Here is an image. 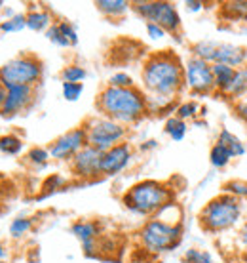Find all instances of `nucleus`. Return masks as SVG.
<instances>
[{"label": "nucleus", "instance_id": "nucleus-1", "mask_svg": "<svg viewBox=\"0 0 247 263\" xmlns=\"http://www.w3.org/2000/svg\"><path fill=\"white\" fill-rule=\"evenodd\" d=\"M147 101H158V109H166V105L173 107V99L184 88V72L179 55L169 50L150 53L143 63L141 71Z\"/></svg>", "mask_w": 247, "mask_h": 263}, {"label": "nucleus", "instance_id": "nucleus-2", "mask_svg": "<svg viewBox=\"0 0 247 263\" xmlns=\"http://www.w3.org/2000/svg\"><path fill=\"white\" fill-rule=\"evenodd\" d=\"M101 117L114 120L118 124H135L149 112L147 93L139 88H114L105 86L95 101Z\"/></svg>", "mask_w": 247, "mask_h": 263}, {"label": "nucleus", "instance_id": "nucleus-3", "mask_svg": "<svg viewBox=\"0 0 247 263\" xmlns=\"http://www.w3.org/2000/svg\"><path fill=\"white\" fill-rule=\"evenodd\" d=\"M171 198H173V193L166 183L156 181V179H145V181L131 185L123 193L122 202L128 210L137 216L154 217L168 204H171Z\"/></svg>", "mask_w": 247, "mask_h": 263}, {"label": "nucleus", "instance_id": "nucleus-4", "mask_svg": "<svg viewBox=\"0 0 247 263\" xmlns=\"http://www.w3.org/2000/svg\"><path fill=\"white\" fill-rule=\"evenodd\" d=\"M182 238V225L175 219L154 216L139 231V242L152 256L177 248Z\"/></svg>", "mask_w": 247, "mask_h": 263}, {"label": "nucleus", "instance_id": "nucleus-5", "mask_svg": "<svg viewBox=\"0 0 247 263\" xmlns=\"http://www.w3.org/2000/svg\"><path fill=\"white\" fill-rule=\"evenodd\" d=\"M198 219L202 229L209 233H222L232 229L241 219V200L221 193L200 210Z\"/></svg>", "mask_w": 247, "mask_h": 263}, {"label": "nucleus", "instance_id": "nucleus-6", "mask_svg": "<svg viewBox=\"0 0 247 263\" xmlns=\"http://www.w3.org/2000/svg\"><path fill=\"white\" fill-rule=\"evenodd\" d=\"M42 61L33 53H21L0 67V84L10 86H36L42 79Z\"/></svg>", "mask_w": 247, "mask_h": 263}, {"label": "nucleus", "instance_id": "nucleus-7", "mask_svg": "<svg viewBox=\"0 0 247 263\" xmlns=\"http://www.w3.org/2000/svg\"><path fill=\"white\" fill-rule=\"evenodd\" d=\"M82 128L86 130L88 145L101 153L123 143V139L128 136L126 126L118 124V122L107 119V117H91L82 124Z\"/></svg>", "mask_w": 247, "mask_h": 263}, {"label": "nucleus", "instance_id": "nucleus-8", "mask_svg": "<svg viewBox=\"0 0 247 263\" xmlns=\"http://www.w3.org/2000/svg\"><path fill=\"white\" fill-rule=\"evenodd\" d=\"M131 10L145 20V23H156L168 31V34H177L181 31V15L173 2L163 0H135Z\"/></svg>", "mask_w": 247, "mask_h": 263}, {"label": "nucleus", "instance_id": "nucleus-9", "mask_svg": "<svg viewBox=\"0 0 247 263\" xmlns=\"http://www.w3.org/2000/svg\"><path fill=\"white\" fill-rule=\"evenodd\" d=\"M182 72H184V88H189L196 96H208V93L217 92L213 80V69L208 61H202L190 55L189 60L182 63Z\"/></svg>", "mask_w": 247, "mask_h": 263}, {"label": "nucleus", "instance_id": "nucleus-10", "mask_svg": "<svg viewBox=\"0 0 247 263\" xmlns=\"http://www.w3.org/2000/svg\"><path fill=\"white\" fill-rule=\"evenodd\" d=\"M86 145H88L86 130L82 126H78V128H72V130L65 132L63 136L53 139L48 147V151H50V157L55 160H69L71 162Z\"/></svg>", "mask_w": 247, "mask_h": 263}, {"label": "nucleus", "instance_id": "nucleus-11", "mask_svg": "<svg viewBox=\"0 0 247 263\" xmlns=\"http://www.w3.org/2000/svg\"><path fill=\"white\" fill-rule=\"evenodd\" d=\"M101 158L103 153L86 145L84 149L71 160V172L80 179H95L101 176Z\"/></svg>", "mask_w": 247, "mask_h": 263}, {"label": "nucleus", "instance_id": "nucleus-12", "mask_svg": "<svg viewBox=\"0 0 247 263\" xmlns=\"http://www.w3.org/2000/svg\"><path fill=\"white\" fill-rule=\"evenodd\" d=\"M6 90V101H4V105L0 109V117H4V119L17 117L19 112L27 111L31 107V103L34 101L33 86H10Z\"/></svg>", "mask_w": 247, "mask_h": 263}, {"label": "nucleus", "instance_id": "nucleus-13", "mask_svg": "<svg viewBox=\"0 0 247 263\" xmlns=\"http://www.w3.org/2000/svg\"><path fill=\"white\" fill-rule=\"evenodd\" d=\"M131 158H133V149H131V145L128 141L105 151L103 158H101V176H116V174H120V172L130 166Z\"/></svg>", "mask_w": 247, "mask_h": 263}, {"label": "nucleus", "instance_id": "nucleus-14", "mask_svg": "<svg viewBox=\"0 0 247 263\" xmlns=\"http://www.w3.org/2000/svg\"><path fill=\"white\" fill-rule=\"evenodd\" d=\"M71 233L82 242V250L86 256L97 254V238H99V225L90 219H78L71 225Z\"/></svg>", "mask_w": 247, "mask_h": 263}, {"label": "nucleus", "instance_id": "nucleus-15", "mask_svg": "<svg viewBox=\"0 0 247 263\" xmlns=\"http://www.w3.org/2000/svg\"><path fill=\"white\" fill-rule=\"evenodd\" d=\"M215 63H222V65L240 69L241 65L247 63V48L236 46L230 42H219L217 53H215Z\"/></svg>", "mask_w": 247, "mask_h": 263}, {"label": "nucleus", "instance_id": "nucleus-16", "mask_svg": "<svg viewBox=\"0 0 247 263\" xmlns=\"http://www.w3.org/2000/svg\"><path fill=\"white\" fill-rule=\"evenodd\" d=\"M95 6L105 17L120 20L131 10V2H128V0H97Z\"/></svg>", "mask_w": 247, "mask_h": 263}, {"label": "nucleus", "instance_id": "nucleus-17", "mask_svg": "<svg viewBox=\"0 0 247 263\" xmlns=\"http://www.w3.org/2000/svg\"><path fill=\"white\" fill-rule=\"evenodd\" d=\"M215 143H219L221 147H224V149L232 155V158L243 157V155H245V145H243V141H241L236 134L227 130V128H222V130L219 132V136H217V141H215Z\"/></svg>", "mask_w": 247, "mask_h": 263}, {"label": "nucleus", "instance_id": "nucleus-18", "mask_svg": "<svg viewBox=\"0 0 247 263\" xmlns=\"http://www.w3.org/2000/svg\"><path fill=\"white\" fill-rule=\"evenodd\" d=\"M224 96H227L230 101H234V103L247 96V63L241 65L240 69H236L234 80H232V84H230V88L227 90Z\"/></svg>", "mask_w": 247, "mask_h": 263}, {"label": "nucleus", "instance_id": "nucleus-19", "mask_svg": "<svg viewBox=\"0 0 247 263\" xmlns=\"http://www.w3.org/2000/svg\"><path fill=\"white\" fill-rule=\"evenodd\" d=\"M25 17H27V29H31L34 33L48 31L53 25V15L48 10H42V8L31 10L29 13H25Z\"/></svg>", "mask_w": 247, "mask_h": 263}, {"label": "nucleus", "instance_id": "nucleus-20", "mask_svg": "<svg viewBox=\"0 0 247 263\" xmlns=\"http://www.w3.org/2000/svg\"><path fill=\"white\" fill-rule=\"evenodd\" d=\"M211 69H213L215 90L224 96V93H227V90L230 88V84H232V80H234L236 69H234V67L222 65V63H213V65H211Z\"/></svg>", "mask_w": 247, "mask_h": 263}, {"label": "nucleus", "instance_id": "nucleus-21", "mask_svg": "<svg viewBox=\"0 0 247 263\" xmlns=\"http://www.w3.org/2000/svg\"><path fill=\"white\" fill-rule=\"evenodd\" d=\"M221 15L224 20L238 23V21H247V0H230L221 4Z\"/></svg>", "mask_w": 247, "mask_h": 263}, {"label": "nucleus", "instance_id": "nucleus-22", "mask_svg": "<svg viewBox=\"0 0 247 263\" xmlns=\"http://www.w3.org/2000/svg\"><path fill=\"white\" fill-rule=\"evenodd\" d=\"M217 46H219V42H213V40H200V42H196V44L190 46V53H192V58H198V60L208 61V63L213 65Z\"/></svg>", "mask_w": 247, "mask_h": 263}, {"label": "nucleus", "instance_id": "nucleus-23", "mask_svg": "<svg viewBox=\"0 0 247 263\" xmlns=\"http://www.w3.org/2000/svg\"><path fill=\"white\" fill-rule=\"evenodd\" d=\"M187 130H189L187 122L181 119H177V117H169V119L166 120V126H163V132H166L173 141H182V139L187 138Z\"/></svg>", "mask_w": 247, "mask_h": 263}, {"label": "nucleus", "instance_id": "nucleus-24", "mask_svg": "<svg viewBox=\"0 0 247 263\" xmlns=\"http://www.w3.org/2000/svg\"><path fill=\"white\" fill-rule=\"evenodd\" d=\"M230 160H232V155H230L224 147H221L219 143H215L213 147H211V151H209V162H211L213 168L222 170V168H227V166L230 164Z\"/></svg>", "mask_w": 247, "mask_h": 263}, {"label": "nucleus", "instance_id": "nucleus-25", "mask_svg": "<svg viewBox=\"0 0 247 263\" xmlns=\"http://www.w3.org/2000/svg\"><path fill=\"white\" fill-rule=\"evenodd\" d=\"M23 29H27V17L25 13H17L13 17L0 21V33L10 34V33H21Z\"/></svg>", "mask_w": 247, "mask_h": 263}, {"label": "nucleus", "instance_id": "nucleus-26", "mask_svg": "<svg viewBox=\"0 0 247 263\" xmlns=\"http://www.w3.org/2000/svg\"><path fill=\"white\" fill-rule=\"evenodd\" d=\"M86 77H88V71H86L82 65H76V63L63 67V71H61V80H63V82L82 84V80H84Z\"/></svg>", "mask_w": 247, "mask_h": 263}, {"label": "nucleus", "instance_id": "nucleus-27", "mask_svg": "<svg viewBox=\"0 0 247 263\" xmlns=\"http://www.w3.org/2000/svg\"><path fill=\"white\" fill-rule=\"evenodd\" d=\"M0 151L4 155H19L23 151V139L13 136V134H6L0 138Z\"/></svg>", "mask_w": 247, "mask_h": 263}, {"label": "nucleus", "instance_id": "nucleus-28", "mask_svg": "<svg viewBox=\"0 0 247 263\" xmlns=\"http://www.w3.org/2000/svg\"><path fill=\"white\" fill-rule=\"evenodd\" d=\"M50 158L52 157H50V151H48V149H44V147H33V149H29L25 160L31 166H34V168H44Z\"/></svg>", "mask_w": 247, "mask_h": 263}, {"label": "nucleus", "instance_id": "nucleus-29", "mask_svg": "<svg viewBox=\"0 0 247 263\" xmlns=\"http://www.w3.org/2000/svg\"><path fill=\"white\" fill-rule=\"evenodd\" d=\"M222 193H227V195L238 198V200H243V198H247V181H243V179H230V181L222 185Z\"/></svg>", "mask_w": 247, "mask_h": 263}, {"label": "nucleus", "instance_id": "nucleus-30", "mask_svg": "<svg viewBox=\"0 0 247 263\" xmlns=\"http://www.w3.org/2000/svg\"><path fill=\"white\" fill-rule=\"evenodd\" d=\"M33 219L31 217H17V219H13L12 223H10V235L13 238H19L23 235H27L29 231L33 229Z\"/></svg>", "mask_w": 247, "mask_h": 263}, {"label": "nucleus", "instance_id": "nucleus-31", "mask_svg": "<svg viewBox=\"0 0 247 263\" xmlns=\"http://www.w3.org/2000/svg\"><path fill=\"white\" fill-rule=\"evenodd\" d=\"M198 111H200V105H198L196 101H182V103L177 105L175 117L187 122V120H190V119H196Z\"/></svg>", "mask_w": 247, "mask_h": 263}, {"label": "nucleus", "instance_id": "nucleus-32", "mask_svg": "<svg viewBox=\"0 0 247 263\" xmlns=\"http://www.w3.org/2000/svg\"><path fill=\"white\" fill-rule=\"evenodd\" d=\"M182 259H184V263H215L211 254H208L205 250H200V248H190V250H187Z\"/></svg>", "mask_w": 247, "mask_h": 263}, {"label": "nucleus", "instance_id": "nucleus-33", "mask_svg": "<svg viewBox=\"0 0 247 263\" xmlns=\"http://www.w3.org/2000/svg\"><path fill=\"white\" fill-rule=\"evenodd\" d=\"M46 39L50 40L52 44H55V46H59V48H69L71 46V42L63 36V33H61V29H59V25L57 23H53L48 31H46Z\"/></svg>", "mask_w": 247, "mask_h": 263}, {"label": "nucleus", "instance_id": "nucleus-34", "mask_svg": "<svg viewBox=\"0 0 247 263\" xmlns=\"http://www.w3.org/2000/svg\"><path fill=\"white\" fill-rule=\"evenodd\" d=\"M61 92L67 101H78L82 92H84V84H72V82H63L61 84Z\"/></svg>", "mask_w": 247, "mask_h": 263}, {"label": "nucleus", "instance_id": "nucleus-35", "mask_svg": "<svg viewBox=\"0 0 247 263\" xmlns=\"http://www.w3.org/2000/svg\"><path fill=\"white\" fill-rule=\"evenodd\" d=\"M107 86H114V88H133L135 84H133V79H131L128 72L118 71V72H114V74L109 77Z\"/></svg>", "mask_w": 247, "mask_h": 263}, {"label": "nucleus", "instance_id": "nucleus-36", "mask_svg": "<svg viewBox=\"0 0 247 263\" xmlns=\"http://www.w3.org/2000/svg\"><path fill=\"white\" fill-rule=\"evenodd\" d=\"M57 25L61 29V33H63V36L71 42V46L78 44V33H76V29H74L71 21H57Z\"/></svg>", "mask_w": 247, "mask_h": 263}, {"label": "nucleus", "instance_id": "nucleus-37", "mask_svg": "<svg viewBox=\"0 0 247 263\" xmlns=\"http://www.w3.org/2000/svg\"><path fill=\"white\" fill-rule=\"evenodd\" d=\"M145 27H147V34H149V39H152V40H162V39L168 36V31L162 29L160 25H156V23H145Z\"/></svg>", "mask_w": 247, "mask_h": 263}, {"label": "nucleus", "instance_id": "nucleus-38", "mask_svg": "<svg viewBox=\"0 0 247 263\" xmlns=\"http://www.w3.org/2000/svg\"><path fill=\"white\" fill-rule=\"evenodd\" d=\"M234 112H236V117H238V119H241L247 124V98L240 99V101H236V103H234Z\"/></svg>", "mask_w": 247, "mask_h": 263}, {"label": "nucleus", "instance_id": "nucleus-39", "mask_svg": "<svg viewBox=\"0 0 247 263\" xmlns=\"http://www.w3.org/2000/svg\"><path fill=\"white\" fill-rule=\"evenodd\" d=\"M238 244H240V248L247 254V221H243L238 231Z\"/></svg>", "mask_w": 247, "mask_h": 263}, {"label": "nucleus", "instance_id": "nucleus-40", "mask_svg": "<svg viewBox=\"0 0 247 263\" xmlns=\"http://www.w3.org/2000/svg\"><path fill=\"white\" fill-rule=\"evenodd\" d=\"M61 185H65V179L61 178V176H52V178L46 181L44 189H50V191H55V189H59Z\"/></svg>", "mask_w": 247, "mask_h": 263}, {"label": "nucleus", "instance_id": "nucleus-41", "mask_svg": "<svg viewBox=\"0 0 247 263\" xmlns=\"http://www.w3.org/2000/svg\"><path fill=\"white\" fill-rule=\"evenodd\" d=\"M184 6H187V10L192 13H198V12H202V10H205V4L200 2V0H187Z\"/></svg>", "mask_w": 247, "mask_h": 263}, {"label": "nucleus", "instance_id": "nucleus-42", "mask_svg": "<svg viewBox=\"0 0 247 263\" xmlns=\"http://www.w3.org/2000/svg\"><path fill=\"white\" fill-rule=\"evenodd\" d=\"M6 96H8V90L4 88V86L0 84V109H2V105H4V101H6Z\"/></svg>", "mask_w": 247, "mask_h": 263}, {"label": "nucleus", "instance_id": "nucleus-43", "mask_svg": "<svg viewBox=\"0 0 247 263\" xmlns=\"http://www.w3.org/2000/svg\"><path fill=\"white\" fill-rule=\"evenodd\" d=\"M6 256V252H4V246H2V242H0V259Z\"/></svg>", "mask_w": 247, "mask_h": 263}, {"label": "nucleus", "instance_id": "nucleus-44", "mask_svg": "<svg viewBox=\"0 0 247 263\" xmlns=\"http://www.w3.org/2000/svg\"><path fill=\"white\" fill-rule=\"evenodd\" d=\"M2 6H4V2H0V8H2Z\"/></svg>", "mask_w": 247, "mask_h": 263}, {"label": "nucleus", "instance_id": "nucleus-45", "mask_svg": "<svg viewBox=\"0 0 247 263\" xmlns=\"http://www.w3.org/2000/svg\"><path fill=\"white\" fill-rule=\"evenodd\" d=\"M152 263H162V261H152Z\"/></svg>", "mask_w": 247, "mask_h": 263}, {"label": "nucleus", "instance_id": "nucleus-46", "mask_svg": "<svg viewBox=\"0 0 247 263\" xmlns=\"http://www.w3.org/2000/svg\"><path fill=\"white\" fill-rule=\"evenodd\" d=\"M0 263H6V261H0Z\"/></svg>", "mask_w": 247, "mask_h": 263}]
</instances>
